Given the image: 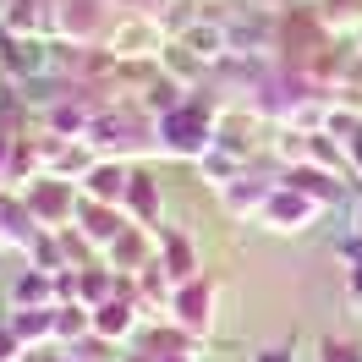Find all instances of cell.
<instances>
[{"label": "cell", "mask_w": 362, "mask_h": 362, "mask_svg": "<svg viewBox=\"0 0 362 362\" xmlns=\"http://www.w3.org/2000/svg\"><path fill=\"white\" fill-rule=\"evenodd\" d=\"M165 137H170L176 154H204V148H209V121L198 127L192 110H170V115H165Z\"/></svg>", "instance_id": "cell-1"}, {"label": "cell", "mask_w": 362, "mask_h": 362, "mask_svg": "<svg viewBox=\"0 0 362 362\" xmlns=\"http://www.w3.org/2000/svg\"><path fill=\"white\" fill-rule=\"evenodd\" d=\"M258 362H291V351H286V346H269V351H258Z\"/></svg>", "instance_id": "cell-9"}, {"label": "cell", "mask_w": 362, "mask_h": 362, "mask_svg": "<svg viewBox=\"0 0 362 362\" xmlns=\"http://www.w3.org/2000/svg\"><path fill=\"white\" fill-rule=\"evenodd\" d=\"M17 296H45V280H17Z\"/></svg>", "instance_id": "cell-8"}, {"label": "cell", "mask_w": 362, "mask_h": 362, "mask_svg": "<svg viewBox=\"0 0 362 362\" xmlns=\"http://www.w3.org/2000/svg\"><path fill=\"white\" fill-rule=\"evenodd\" d=\"M308 214H313V204H302V198H291V204H286V198H274V204H269L274 230H296L291 220H308Z\"/></svg>", "instance_id": "cell-3"}, {"label": "cell", "mask_w": 362, "mask_h": 362, "mask_svg": "<svg viewBox=\"0 0 362 362\" xmlns=\"http://www.w3.org/2000/svg\"><path fill=\"white\" fill-rule=\"evenodd\" d=\"M11 71H45V45L17 39V45H11Z\"/></svg>", "instance_id": "cell-5"}, {"label": "cell", "mask_w": 362, "mask_h": 362, "mask_svg": "<svg viewBox=\"0 0 362 362\" xmlns=\"http://www.w3.org/2000/svg\"><path fill=\"white\" fill-rule=\"evenodd\" d=\"M11 351H17V335H11V329H0V362H11Z\"/></svg>", "instance_id": "cell-7"}, {"label": "cell", "mask_w": 362, "mask_h": 362, "mask_svg": "<svg viewBox=\"0 0 362 362\" xmlns=\"http://www.w3.org/2000/svg\"><path fill=\"white\" fill-rule=\"evenodd\" d=\"M181 324H187V329H204V324H209V291L192 286V291L181 296Z\"/></svg>", "instance_id": "cell-4"}, {"label": "cell", "mask_w": 362, "mask_h": 362, "mask_svg": "<svg viewBox=\"0 0 362 362\" xmlns=\"http://www.w3.org/2000/svg\"><path fill=\"white\" fill-rule=\"evenodd\" d=\"M93 329H99V335H127V329H132V302H105L99 318H93Z\"/></svg>", "instance_id": "cell-2"}, {"label": "cell", "mask_w": 362, "mask_h": 362, "mask_svg": "<svg viewBox=\"0 0 362 362\" xmlns=\"http://www.w3.org/2000/svg\"><path fill=\"white\" fill-rule=\"evenodd\" d=\"M318 362H362V351L351 340H324V346H318Z\"/></svg>", "instance_id": "cell-6"}, {"label": "cell", "mask_w": 362, "mask_h": 362, "mask_svg": "<svg viewBox=\"0 0 362 362\" xmlns=\"http://www.w3.org/2000/svg\"><path fill=\"white\" fill-rule=\"evenodd\" d=\"M170 362H181V357H170Z\"/></svg>", "instance_id": "cell-10"}]
</instances>
